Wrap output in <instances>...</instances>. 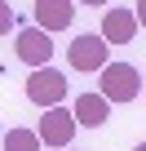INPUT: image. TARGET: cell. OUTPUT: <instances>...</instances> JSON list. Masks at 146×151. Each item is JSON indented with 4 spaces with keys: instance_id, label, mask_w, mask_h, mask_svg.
Instances as JSON below:
<instances>
[{
    "instance_id": "6da1fadb",
    "label": "cell",
    "mask_w": 146,
    "mask_h": 151,
    "mask_svg": "<svg viewBox=\"0 0 146 151\" xmlns=\"http://www.w3.org/2000/svg\"><path fill=\"white\" fill-rule=\"evenodd\" d=\"M98 93H102L106 102H133V98L142 93L137 67H133V62H106V67L98 71Z\"/></svg>"
},
{
    "instance_id": "7a4b0ae2",
    "label": "cell",
    "mask_w": 146,
    "mask_h": 151,
    "mask_svg": "<svg viewBox=\"0 0 146 151\" xmlns=\"http://www.w3.org/2000/svg\"><path fill=\"white\" fill-rule=\"evenodd\" d=\"M66 76L62 71H53V67H40V71H31L27 76V98L36 102V107H62V98H66Z\"/></svg>"
},
{
    "instance_id": "3957f363",
    "label": "cell",
    "mask_w": 146,
    "mask_h": 151,
    "mask_svg": "<svg viewBox=\"0 0 146 151\" xmlns=\"http://www.w3.org/2000/svg\"><path fill=\"white\" fill-rule=\"evenodd\" d=\"M75 116H71L66 107H49L44 116H40V124H36V138H40V147H58V151H66L71 147V138H75Z\"/></svg>"
},
{
    "instance_id": "277c9868",
    "label": "cell",
    "mask_w": 146,
    "mask_h": 151,
    "mask_svg": "<svg viewBox=\"0 0 146 151\" xmlns=\"http://www.w3.org/2000/svg\"><path fill=\"white\" fill-rule=\"evenodd\" d=\"M66 58H71V71H102L111 62V49H106L102 36H75Z\"/></svg>"
},
{
    "instance_id": "5b68a950",
    "label": "cell",
    "mask_w": 146,
    "mask_h": 151,
    "mask_svg": "<svg viewBox=\"0 0 146 151\" xmlns=\"http://www.w3.org/2000/svg\"><path fill=\"white\" fill-rule=\"evenodd\" d=\"M14 53H18L31 71H40V67H49V58H53V40H49V31H40V27H22Z\"/></svg>"
},
{
    "instance_id": "8992f818",
    "label": "cell",
    "mask_w": 146,
    "mask_h": 151,
    "mask_svg": "<svg viewBox=\"0 0 146 151\" xmlns=\"http://www.w3.org/2000/svg\"><path fill=\"white\" fill-rule=\"evenodd\" d=\"M36 27L40 31H66L75 18V0H36Z\"/></svg>"
},
{
    "instance_id": "52a82bcc",
    "label": "cell",
    "mask_w": 146,
    "mask_h": 151,
    "mask_svg": "<svg viewBox=\"0 0 146 151\" xmlns=\"http://www.w3.org/2000/svg\"><path fill=\"white\" fill-rule=\"evenodd\" d=\"M98 36H102L106 45H128V40L137 36V18H133V9H106Z\"/></svg>"
},
{
    "instance_id": "ba28073f",
    "label": "cell",
    "mask_w": 146,
    "mask_h": 151,
    "mask_svg": "<svg viewBox=\"0 0 146 151\" xmlns=\"http://www.w3.org/2000/svg\"><path fill=\"white\" fill-rule=\"evenodd\" d=\"M71 116H75V124H84V129H102L111 120V102L102 93H80L75 107H71Z\"/></svg>"
},
{
    "instance_id": "9c48e42d",
    "label": "cell",
    "mask_w": 146,
    "mask_h": 151,
    "mask_svg": "<svg viewBox=\"0 0 146 151\" xmlns=\"http://www.w3.org/2000/svg\"><path fill=\"white\" fill-rule=\"evenodd\" d=\"M5 151H40L36 129H9L5 133Z\"/></svg>"
},
{
    "instance_id": "30bf717a",
    "label": "cell",
    "mask_w": 146,
    "mask_h": 151,
    "mask_svg": "<svg viewBox=\"0 0 146 151\" xmlns=\"http://www.w3.org/2000/svg\"><path fill=\"white\" fill-rule=\"evenodd\" d=\"M14 31V9H9V0H0V36Z\"/></svg>"
},
{
    "instance_id": "8fae6325",
    "label": "cell",
    "mask_w": 146,
    "mask_h": 151,
    "mask_svg": "<svg viewBox=\"0 0 146 151\" xmlns=\"http://www.w3.org/2000/svg\"><path fill=\"white\" fill-rule=\"evenodd\" d=\"M133 18H137V22L146 27V0H137V9H133Z\"/></svg>"
},
{
    "instance_id": "7c38bea8",
    "label": "cell",
    "mask_w": 146,
    "mask_h": 151,
    "mask_svg": "<svg viewBox=\"0 0 146 151\" xmlns=\"http://www.w3.org/2000/svg\"><path fill=\"white\" fill-rule=\"evenodd\" d=\"M80 5H111V0H80Z\"/></svg>"
},
{
    "instance_id": "4fadbf2b",
    "label": "cell",
    "mask_w": 146,
    "mask_h": 151,
    "mask_svg": "<svg viewBox=\"0 0 146 151\" xmlns=\"http://www.w3.org/2000/svg\"><path fill=\"white\" fill-rule=\"evenodd\" d=\"M133 151H146V142H137V147H133Z\"/></svg>"
},
{
    "instance_id": "5bb4252c",
    "label": "cell",
    "mask_w": 146,
    "mask_h": 151,
    "mask_svg": "<svg viewBox=\"0 0 146 151\" xmlns=\"http://www.w3.org/2000/svg\"><path fill=\"white\" fill-rule=\"evenodd\" d=\"M142 89H146V76H142Z\"/></svg>"
},
{
    "instance_id": "9a60e30c",
    "label": "cell",
    "mask_w": 146,
    "mask_h": 151,
    "mask_svg": "<svg viewBox=\"0 0 146 151\" xmlns=\"http://www.w3.org/2000/svg\"><path fill=\"white\" fill-rule=\"evenodd\" d=\"M66 151H75V147H66Z\"/></svg>"
}]
</instances>
